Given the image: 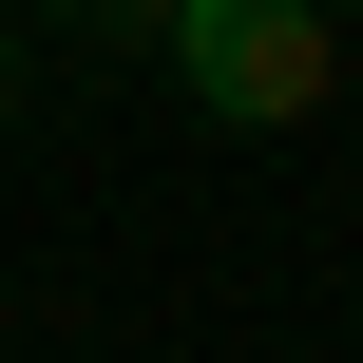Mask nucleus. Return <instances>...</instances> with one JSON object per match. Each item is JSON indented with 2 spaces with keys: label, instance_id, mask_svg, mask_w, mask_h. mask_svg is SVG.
Returning <instances> with one entry per match:
<instances>
[{
  "label": "nucleus",
  "instance_id": "2",
  "mask_svg": "<svg viewBox=\"0 0 363 363\" xmlns=\"http://www.w3.org/2000/svg\"><path fill=\"white\" fill-rule=\"evenodd\" d=\"M38 19H96V38H153V0H38Z\"/></svg>",
  "mask_w": 363,
  "mask_h": 363
},
{
  "label": "nucleus",
  "instance_id": "3",
  "mask_svg": "<svg viewBox=\"0 0 363 363\" xmlns=\"http://www.w3.org/2000/svg\"><path fill=\"white\" fill-rule=\"evenodd\" d=\"M0 115H19V57H0Z\"/></svg>",
  "mask_w": 363,
  "mask_h": 363
},
{
  "label": "nucleus",
  "instance_id": "1",
  "mask_svg": "<svg viewBox=\"0 0 363 363\" xmlns=\"http://www.w3.org/2000/svg\"><path fill=\"white\" fill-rule=\"evenodd\" d=\"M153 38H172V77H191L230 134H306V115L345 96V19H325V0H153Z\"/></svg>",
  "mask_w": 363,
  "mask_h": 363
}]
</instances>
